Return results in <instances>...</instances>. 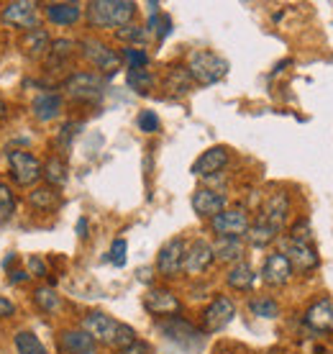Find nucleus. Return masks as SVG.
<instances>
[{
	"label": "nucleus",
	"instance_id": "1",
	"mask_svg": "<svg viewBox=\"0 0 333 354\" xmlns=\"http://www.w3.org/2000/svg\"><path fill=\"white\" fill-rule=\"evenodd\" d=\"M82 331H88L90 337L95 339L97 344L113 346V349H126V346L136 344V331H133L129 324L123 321H115L113 316L108 313H100V310H93L82 319Z\"/></svg>",
	"mask_w": 333,
	"mask_h": 354
},
{
	"label": "nucleus",
	"instance_id": "37",
	"mask_svg": "<svg viewBox=\"0 0 333 354\" xmlns=\"http://www.w3.org/2000/svg\"><path fill=\"white\" fill-rule=\"evenodd\" d=\"M72 49H75V41H70V39H57V41H52V49H49V54H52L54 62L61 64L64 59H70Z\"/></svg>",
	"mask_w": 333,
	"mask_h": 354
},
{
	"label": "nucleus",
	"instance_id": "17",
	"mask_svg": "<svg viewBox=\"0 0 333 354\" xmlns=\"http://www.w3.org/2000/svg\"><path fill=\"white\" fill-rule=\"evenodd\" d=\"M289 211H292V203H289L287 193H272L262 205V216L267 223H272L274 229H282L289 218Z\"/></svg>",
	"mask_w": 333,
	"mask_h": 354
},
{
	"label": "nucleus",
	"instance_id": "8",
	"mask_svg": "<svg viewBox=\"0 0 333 354\" xmlns=\"http://www.w3.org/2000/svg\"><path fill=\"white\" fill-rule=\"evenodd\" d=\"M236 316V306L228 295H218L213 298V303L202 310V331L205 334H216L220 328H226Z\"/></svg>",
	"mask_w": 333,
	"mask_h": 354
},
{
	"label": "nucleus",
	"instance_id": "3",
	"mask_svg": "<svg viewBox=\"0 0 333 354\" xmlns=\"http://www.w3.org/2000/svg\"><path fill=\"white\" fill-rule=\"evenodd\" d=\"M187 72H190L193 82H198V85H216V82H220L226 77L228 62L223 57H218V54L198 49V52L190 54Z\"/></svg>",
	"mask_w": 333,
	"mask_h": 354
},
{
	"label": "nucleus",
	"instance_id": "45",
	"mask_svg": "<svg viewBox=\"0 0 333 354\" xmlns=\"http://www.w3.org/2000/svg\"><path fill=\"white\" fill-rule=\"evenodd\" d=\"M77 234L79 239H88V218H79L77 221Z\"/></svg>",
	"mask_w": 333,
	"mask_h": 354
},
{
	"label": "nucleus",
	"instance_id": "19",
	"mask_svg": "<svg viewBox=\"0 0 333 354\" xmlns=\"http://www.w3.org/2000/svg\"><path fill=\"white\" fill-rule=\"evenodd\" d=\"M59 346L64 354H97V342L82 328H67L61 331Z\"/></svg>",
	"mask_w": 333,
	"mask_h": 354
},
{
	"label": "nucleus",
	"instance_id": "40",
	"mask_svg": "<svg viewBox=\"0 0 333 354\" xmlns=\"http://www.w3.org/2000/svg\"><path fill=\"white\" fill-rule=\"evenodd\" d=\"M108 259L113 262L115 267H123L126 265V241L123 239H115L113 247H111V252H108Z\"/></svg>",
	"mask_w": 333,
	"mask_h": 354
},
{
	"label": "nucleus",
	"instance_id": "13",
	"mask_svg": "<svg viewBox=\"0 0 333 354\" xmlns=\"http://www.w3.org/2000/svg\"><path fill=\"white\" fill-rule=\"evenodd\" d=\"M159 331H162L169 342L182 344V346H193L200 342V331H198L193 324H187L184 319H180V316H169V319L159 321Z\"/></svg>",
	"mask_w": 333,
	"mask_h": 354
},
{
	"label": "nucleus",
	"instance_id": "9",
	"mask_svg": "<svg viewBox=\"0 0 333 354\" xmlns=\"http://www.w3.org/2000/svg\"><path fill=\"white\" fill-rule=\"evenodd\" d=\"M184 252H187V244L184 239H169L164 247L159 249L157 254V272L166 280H172L177 274L182 272V265H184Z\"/></svg>",
	"mask_w": 333,
	"mask_h": 354
},
{
	"label": "nucleus",
	"instance_id": "46",
	"mask_svg": "<svg viewBox=\"0 0 333 354\" xmlns=\"http://www.w3.org/2000/svg\"><path fill=\"white\" fill-rule=\"evenodd\" d=\"M28 277H31L28 272H23V270H16V272H13V277H10V283H23V280H28Z\"/></svg>",
	"mask_w": 333,
	"mask_h": 354
},
{
	"label": "nucleus",
	"instance_id": "47",
	"mask_svg": "<svg viewBox=\"0 0 333 354\" xmlns=\"http://www.w3.org/2000/svg\"><path fill=\"white\" fill-rule=\"evenodd\" d=\"M16 265V254H8V257L3 259V267H6V270H8V267H13Z\"/></svg>",
	"mask_w": 333,
	"mask_h": 354
},
{
	"label": "nucleus",
	"instance_id": "10",
	"mask_svg": "<svg viewBox=\"0 0 333 354\" xmlns=\"http://www.w3.org/2000/svg\"><path fill=\"white\" fill-rule=\"evenodd\" d=\"M39 6L36 3H28V0H13L3 8V21L10 24L16 28H26V31H34L39 28Z\"/></svg>",
	"mask_w": 333,
	"mask_h": 354
},
{
	"label": "nucleus",
	"instance_id": "5",
	"mask_svg": "<svg viewBox=\"0 0 333 354\" xmlns=\"http://www.w3.org/2000/svg\"><path fill=\"white\" fill-rule=\"evenodd\" d=\"M6 157H8L10 180L18 187H31L44 177V165L36 160L34 154H28L23 149H10L6 151Z\"/></svg>",
	"mask_w": 333,
	"mask_h": 354
},
{
	"label": "nucleus",
	"instance_id": "43",
	"mask_svg": "<svg viewBox=\"0 0 333 354\" xmlns=\"http://www.w3.org/2000/svg\"><path fill=\"white\" fill-rule=\"evenodd\" d=\"M13 313H16V306H13L8 298L0 295V319H8V316H13Z\"/></svg>",
	"mask_w": 333,
	"mask_h": 354
},
{
	"label": "nucleus",
	"instance_id": "20",
	"mask_svg": "<svg viewBox=\"0 0 333 354\" xmlns=\"http://www.w3.org/2000/svg\"><path fill=\"white\" fill-rule=\"evenodd\" d=\"M305 324L318 334H328L333 331V303L331 298H321V301L310 303L305 310Z\"/></svg>",
	"mask_w": 333,
	"mask_h": 354
},
{
	"label": "nucleus",
	"instance_id": "41",
	"mask_svg": "<svg viewBox=\"0 0 333 354\" xmlns=\"http://www.w3.org/2000/svg\"><path fill=\"white\" fill-rule=\"evenodd\" d=\"M77 129H82L79 124H64L59 131V139H57V144H59L61 149H67L70 147V142L75 139V133H77Z\"/></svg>",
	"mask_w": 333,
	"mask_h": 354
},
{
	"label": "nucleus",
	"instance_id": "15",
	"mask_svg": "<svg viewBox=\"0 0 333 354\" xmlns=\"http://www.w3.org/2000/svg\"><path fill=\"white\" fill-rule=\"evenodd\" d=\"M289 277H292V265H289V259L282 252H274V254H269V257L264 259L262 280L267 285L282 288V285L289 283Z\"/></svg>",
	"mask_w": 333,
	"mask_h": 354
},
{
	"label": "nucleus",
	"instance_id": "27",
	"mask_svg": "<svg viewBox=\"0 0 333 354\" xmlns=\"http://www.w3.org/2000/svg\"><path fill=\"white\" fill-rule=\"evenodd\" d=\"M23 49H26L31 57H41L52 49V39H49V31L46 28H34L28 31L26 39H23Z\"/></svg>",
	"mask_w": 333,
	"mask_h": 354
},
{
	"label": "nucleus",
	"instance_id": "39",
	"mask_svg": "<svg viewBox=\"0 0 333 354\" xmlns=\"http://www.w3.org/2000/svg\"><path fill=\"white\" fill-rule=\"evenodd\" d=\"M292 241H303V244H313V234H310V223L307 221H298L292 226V234H289Z\"/></svg>",
	"mask_w": 333,
	"mask_h": 354
},
{
	"label": "nucleus",
	"instance_id": "31",
	"mask_svg": "<svg viewBox=\"0 0 333 354\" xmlns=\"http://www.w3.org/2000/svg\"><path fill=\"white\" fill-rule=\"evenodd\" d=\"M249 310H251L254 316H259V319H277V316H280V306H277V301L267 298V295H262V298H251V301H249Z\"/></svg>",
	"mask_w": 333,
	"mask_h": 354
},
{
	"label": "nucleus",
	"instance_id": "24",
	"mask_svg": "<svg viewBox=\"0 0 333 354\" xmlns=\"http://www.w3.org/2000/svg\"><path fill=\"white\" fill-rule=\"evenodd\" d=\"M226 283L234 288V290H251L256 285V272H254V267L251 265H246V262H236V265L228 270L226 274Z\"/></svg>",
	"mask_w": 333,
	"mask_h": 354
},
{
	"label": "nucleus",
	"instance_id": "33",
	"mask_svg": "<svg viewBox=\"0 0 333 354\" xmlns=\"http://www.w3.org/2000/svg\"><path fill=\"white\" fill-rule=\"evenodd\" d=\"M166 88L172 90V93H180V95H184V93H190V88H193V77H190V72H187V67H175V70L169 72V77H166Z\"/></svg>",
	"mask_w": 333,
	"mask_h": 354
},
{
	"label": "nucleus",
	"instance_id": "34",
	"mask_svg": "<svg viewBox=\"0 0 333 354\" xmlns=\"http://www.w3.org/2000/svg\"><path fill=\"white\" fill-rule=\"evenodd\" d=\"M121 59L123 62H129V70H146V64H149V54L139 49V46H126L121 52Z\"/></svg>",
	"mask_w": 333,
	"mask_h": 354
},
{
	"label": "nucleus",
	"instance_id": "36",
	"mask_svg": "<svg viewBox=\"0 0 333 354\" xmlns=\"http://www.w3.org/2000/svg\"><path fill=\"white\" fill-rule=\"evenodd\" d=\"M16 211V195L6 183H0V223H6Z\"/></svg>",
	"mask_w": 333,
	"mask_h": 354
},
{
	"label": "nucleus",
	"instance_id": "48",
	"mask_svg": "<svg viewBox=\"0 0 333 354\" xmlns=\"http://www.w3.org/2000/svg\"><path fill=\"white\" fill-rule=\"evenodd\" d=\"M6 113H8V106H6V100H3V97H0V121H3V118H6Z\"/></svg>",
	"mask_w": 333,
	"mask_h": 354
},
{
	"label": "nucleus",
	"instance_id": "29",
	"mask_svg": "<svg viewBox=\"0 0 333 354\" xmlns=\"http://www.w3.org/2000/svg\"><path fill=\"white\" fill-rule=\"evenodd\" d=\"M34 303L39 310H44V313H57L61 308V298L57 295L54 288L49 285H41V288H36L34 290Z\"/></svg>",
	"mask_w": 333,
	"mask_h": 354
},
{
	"label": "nucleus",
	"instance_id": "18",
	"mask_svg": "<svg viewBox=\"0 0 333 354\" xmlns=\"http://www.w3.org/2000/svg\"><path fill=\"white\" fill-rule=\"evenodd\" d=\"M228 160H231V151H228L226 147H211V149H205L200 157L195 160L193 175H198V177L216 175V172H220V169L226 167Z\"/></svg>",
	"mask_w": 333,
	"mask_h": 354
},
{
	"label": "nucleus",
	"instance_id": "6",
	"mask_svg": "<svg viewBox=\"0 0 333 354\" xmlns=\"http://www.w3.org/2000/svg\"><path fill=\"white\" fill-rule=\"evenodd\" d=\"M82 57L88 59L95 70H100V72H106V75H113L118 67H121V54L118 52H113L108 44H103V41H97V39H85L82 41Z\"/></svg>",
	"mask_w": 333,
	"mask_h": 354
},
{
	"label": "nucleus",
	"instance_id": "7",
	"mask_svg": "<svg viewBox=\"0 0 333 354\" xmlns=\"http://www.w3.org/2000/svg\"><path fill=\"white\" fill-rule=\"evenodd\" d=\"M251 221H249V213L244 208H226V211H220L218 216H213L211 218V229L216 231V236H246V231H249Z\"/></svg>",
	"mask_w": 333,
	"mask_h": 354
},
{
	"label": "nucleus",
	"instance_id": "2",
	"mask_svg": "<svg viewBox=\"0 0 333 354\" xmlns=\"http://www.w3.org/2000/svg\"><path fill=\"white\" fill-rule=\"evenodd\" d=\"M136 3L131 0H93L88 6V21L95 28H123L131 24Z\"/></svg>",
	"mask_w": 333,
	"mask_h": 354
},
{
	"label": "nucleus",
	"instance_id": "4",
	"mask_svg": "<svg viewBox=\"0 0 333 354\" xmlns=\"http://www.w3.org/2000/svg\"><path fill=\"white\" fill-rule=\"evenodd\" d=\"M61 90L67 93V97L79 100V103H95L103 97L106 82L97 72H72L67 80L61 82Z\"/></svg>",
	"mask_w": 333,
	"mask_h": 354
},
{
	"label": "nucleus",
	"instance_id": "25",
	"mask_svg": "<svg viewBox=\"0 0 333 354\" xmlns=\"http://www.w3.org/2000/svg\"><path fill=\"white\" fill-rule=\"evenodd\" d=\"M59 203H61V195L52 185H39L28 193V205L36 208V211H54Z\"/></svg>",
	"mask_w": 333,
	"mask_h": 354
},
{
	"label": "nucleus",
	"instance_id": "16",
	"mask_svg": "<svg viewBox=\"0 0 333 354\" xmlns=\"http://www.w3.org/2000/svg\"><path fill=\"white\" fill-rule=\"evenodd\" d=\"M226 195L216 193L211 187H198L193 193V211L200 216V218H213L218 216L220 211H226Z\"/></svg>",
	"mask_w": 333,
	"mask_h": 354
},
{
	"label": "nucleus",
	"instance_id": "35",
	"mask_svg": "<svg viewBox=\"0 0 333 354\" xmlns=\"http://www.w3.org/2000/svg\"><path fill=\"white\" fill-rule=\"evenodd\" d=\"M115 36H118V41L133 46V44H144L149 34H146V28H144V26H133V24H129V26L118 28V31H115Z\"/></svg>",
	"mask_w": 333,
	"mask_h": 354
},
{
	"label": "nucleus",
	"instance_id": "26",
	"mask_svg": "<svg viewBox=\"0 0 333 354\" xmlns=\"http://www.w3.org/2000/svg\"><path fill=\"white\" fill-rule=\"evenodd\" d=\"M277 234H280V229H274L272 223H267L264 218H256V221L249 226V231H246V239H249L251 247L262 249V247H269V244L277 239Z\"/></svg>",
	"mask_w": 333,
	"mask_h": 354
},
{
	"label": "nucleus",
	"instance_id": "23",
	"mask_svg": "<svg viewBox=\"0 0 333 354\" xmlns=\"http://www.w3.org/2000/svg\"><path fill=\"white\" fill-rule=\"evenodd\" d=\"M213 254L220 262H234L236 265L244 257V241L238 239V236H220L213 244Z\"/></svg>",
	"mask_w": 333,
	"mask_h": 354
},
{
	"label": "nucleus",
	"instance_id": "42",
	"mask_svg": "<svg viewBox=\"0 0 333 354\" xmlns=\"http://www.w3.org/2000/svg\"><path fill=\"white\" fill-rule=\"evenodd\" d=\"M28 274H34V277H44L46 274V265L41 257H28Z\"/></svg>",
	"mask_w": 333,
	"mask_h": 354
},
{
	"label": "nucleus",
	"instance_id": "38",
	"mask_svg": "<svg viewBox=\"0 0 333 354\" xmlns=\"http://www.w3.org/2000/svg\"><path fill=\"white\" fill-rule=\"evenodd\" d=\"M136 124H139V131L144 133H157L159 131V115L154 111H141L139 118H136Z\"/></svg>",
	"mask_w": 333,
	"mask_h": 354
},
{
	"label": "nucleus",
	"instance_id": "11",
	"mask_svg": "<svg viewBox=\"0 0 333 354\" xmlns=\"http://www.w3.org/2000/svg\"><path fill=\"white\" fill-rule=\"evenodd\" d=\"M282 254L289 259L292 270H298V272H310V270H316V267L321 265V257L316 254L313 244L285 239V244H282Z\"/></svg>",
	"mask_w": 333,
	"mask_h": 354
},
{
	"label": "nucleus",
	"instance_id": "12",
	"mask_svg": "<svg viewBox=\"0 0 333 354\" xmlns=\"http://www.w3.org/2000/svg\"><path fill=\"white\" fill-rule=\"evenodd\" d=\"M144 308L154 313V316H177L180 310H182V303L177 298L172 290H166V288H151L146 295H144Z\"/></svg>",
	"mask_w": 333,
	"mask_h": 354
},
{
	"label": "nucleus",
	"instance_id": "14",
	"mask_svg": "<svg viewBox=\"0 0 333 354\" xmlns=\"http://www.w3.org/2000/svg\"><path fill=\"white\" fill-rule=\"evenodd\" d=\"M213 259H216V254H213V244L198 239V241H193V244L187 247V252H184L182 270L187 274H200L213 265Z\"/></svg>",
	"mask_w": 333,
	"mask_h": 354
},
{
	"label": "nucleus",
	"instance_id": "22",
	"mask_svg": "<svg viewBox=\"0 0 333 354\" xmlns=\"http://www.w3.org/2000/svg\"><path fill=\"white\" fill-rule=\"evenodd\" d=\"M44 16L49 18V24L72 26L82 18V6L79 3H49L44 8Z\"/></svg>",
	"mask_w": 333,
	"mask_h": 354
},
{
	"label": "nucleus",
	"instance_id": "28",
	"mask_svg": "<svg viewBox=\"0 0 333 354\" xmlns=\"http://www.w3.org/2000/svg\"><path fill=\"white\" fill-rule=\"evenodd\" d=\"M67 172H70V167H67V162L61 160V157H49L44 165V177H46V185L52 187H61L64 183H67Z\"/></svg>",
	"mask_w": 333,
	"mask_h": 354
},
{
	"label": "nucleus",
	"instance_id": "32",
	"mask_svg": "<svg viewBox=\"0 0 333 354\" xmlns=\"http://www.w3.org/2000/svg\"><path fill=\"white\" fill-rule=\"evenodd\" d=\"M126 80H129V88L136 90L139 95H146L154 88V75L149 70H129Z\"/></svg>",
	"mask_w": 333,
	"mask_h": 354
},
{
	"label": "nucleus",
	"instance_id": "44",
	"mask_svg": "<svg viewBox=\"0 0 333 354\" xmlns=\"http://www.w3.org/2000/svg\"><path fill=\"white\" fill-rule=\"evenodd\" d=\"M118 354H149V346L144 344V342H136V344L126 346V349H121Z\"/></svg>",
	"mask_w": 333,
	"mask_h": 354
},
{
	"label": "nucleus",
	"instance_id": "30",
	"mask_svg": "<svg viewBox=\"0 0 333 354\" xmlns=\"http://www.w3.org/2000/svg\"><path fill=\"white\" fill-rule=\"evenodd\" d=\"M16 352L18 354H49L41 339L34 331H18L16 334Z\"/></svg>",
	"mask_w": 333,
	"mask_h": 354
},
{
	"label": "nucleus",
	"instance_id": "21",
	"mask_svg": "<svg viewBox=\"0 0 333 354\" xmlns=\"http://www.w3.org/2000/svg\"><path fill=\"white\" fill-rule=\"evenodd\" d=\"M61 108H64V100H61L59 93H39L34 97V103H31V111H34V118L36 121H41V124H49L54 121L57 115L61 113Z\"/></svg>",
	"mask_w": 333,
	"mask_h": 354
}]
</instances>
